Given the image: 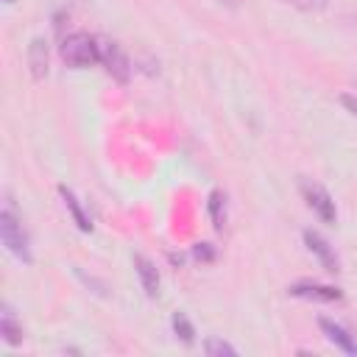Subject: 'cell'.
Segmentation results:
<instances>
[{
	"instance_id": "6da1fadb",
	"label": "cell",
	"mask_w": 357,
	"mask_h": 357,
	"mask_svg": "<svg viewBox=\"0 0 357 357\" xmlns=\"http://www.w3.org/2000/svg\"><path fill=\"white\" fill-rule=\"evenodd\" d=\"M59 53H61L64 64H67V67H75V70L89 67V64H95V61H100L98 39H95V36H89V33H81V31L67 33V36L61 39Z\"/></svg>"
},
{
	"instance_id": "7a4b0ae2",
	"label": "cell",
	"mask_w": 357,
	"mask_h": 357,
	"mask_svg": "<svg viewBox=\"0 0 357 357\" xmlns=\"http://www.w3.org/2000/svg\"><path fill=\"white\" fill-rule=\"evenodd\" d=\"M0 237H3V245L25 265L33 262V254H31V240H28V231L22 229L20 218L11 212V206H6L0 212Z\"/></svg>"
},
{
	"instance_id": "3957f363",
	"label": "cell",
	"mask_w": 357,
	"mask_h": 357,
	"mask_svg": "<svg viewBox=\"0 0 357 357\" xmlns=\"http://www.w3.org/2000/svg\"><path fill=\"white\" fill-rule=\"evenodd\" d=\"M98 47H100V64L106 67V73L117 84H128V78H131V61L123 53V47L117 42H109V39H98Z\"/></svg>"
},
{
	"instance_id": "277c9868",
	"label": "cell",
	"mask_w": 357,
	"mask_h": 357,
	"mask_svg": "<svg viewBox=\"0 0 357 357\" xmlns=\"http://www.w3.org/2000/svg\"><path fill=\"white\" fill-rule=\"evenodd\" d=\"M301 195H304L307 206H310V209H312L324 223H335V220H337L335 201H332V195L326 192V187H324V184L304 178V181H301Z\"/></svg>"
},
{
	"instance_id": "5b68a950",
	"label": "cell",
	"mask_w": 357,
	"mask_h": 357,
	"mask_svg": "<svg viewBox=\"0 0 357 357\" xmlns=\"http://www.w3.org/2000/svg\"><path fill=\"white\" fill-rule=\"evenodd\" d=\"M304 243H307V248L318 257V262L324 265V271H329V273H337V271H340V259H337V254H335V248L329 245L326 237H321V234L312 231V229H304Z\"/></svg>"
},
{
	"instance_id": "8992f818",
	"label": "cell",
	"mask_w": 357,
	"mask_h": 357,
	"mask_svg": "<svg viewBox=\"0 0 357 357\" xmlns=\"http://www.w3.org/2000/svg\"><path fill=\"white\" fill-rule=\"evenodd\" d=\"M290 296H298V298H315V301H340L343 293L340 287H332V284H318V282H296L287 287Z\"/></svg>"
},
{
	"instance_id": "52a82bcc",
	"label": "cell",
	"mask_w": 357,
	"mask_h": 357,
	"mask_svg": "<svg viewBox=\"0 0 357 357\" xmlns=\"http://www.w3.org/2000/svg\"><path fill=\"white\" fill-rule=\"evenodd\" d=\"M318 326H321V332H324L340 351H346V354H357V337H354L346 326H340V324L332 321V318H318Z\"/></svg>"
},
{
	"instance_id": "ba28073f",
	"label": "cell",
	"mask_w": 357,
	"mask_h": 357,
	"mask_svg": "<svg viewBox=\"0 0 357 357\" xmlns=\"http://www.w3.org/2000/svg\"><path fill=\"white\" fill-rule=\"evenodd\" d=\"M134 271H137V276H139V282H142L145 296H148V298H156V296H159V284H162L156 265H153L145 254H134Z\"/></svg>"
},
{
	"instance_id": "9c48e42d",
	"label": "cell",
	"mask_w": 357,
	"mask_h": 357,
	"mask_svg": "<svg viewBox=\"0 0 357 357\" xmlns=\"http://www.w3.org/2000/svg\"><path fill=\"white\" fill-rule=\"evenodd\" d=\"M28 67H31L33 81H42L47 75V42L42 36L31 39L28 45Z\"/></svg>"
},
{
	"instance_id": "30bf717a",
	"label": "cell",
	"mask_w": 357,
	"mask_h": 357,
	"mask_svg": "<svg viewBox=\"0 0 357 357\" xmlns=\"http://www.w3.org/2000/svg\"><path fill=\"white\" fill-rule=\"evenodd\" d=\"M59 195H61V201H64V206L70 209V215H73V220H75V226L81 229V231H92V220L86 218V212L81 209V204H78V198H75V192L67 187V184H59Z\"/></svg>"
},
{
	"instance_id": "8fae6325",
	"label": "cell",
	"mask_w": 357,
	"mask_h": 357,
	"mask_svg": "<svg viewBox=\"0 0 357 357\" xmlns=\"http://www.w3.org/2000/svg\"><path fill=\"white\" fill-rule=\"evenodd\" d=\"M0 335H3V340H6L8 346L22 343V337H25V335H22V324H17L11 307H3V315H0Z\"/></svg>"
},
{
	"instance_id": "7c38bea8",
	"label": "cell",
	"mask_w": 357,
	"mask_h": 357,
	"mask_svg": "<svg viewBox=\"0 0 357 357\" xmlns=\"http://www.w3.org/2000/svg\"><path fill=\"white\" fill-rule=\"evenodd\" d=\"M209 218H212L215 229H223V223H226V195L220 190L209 192Z\"/></svg>"
},
{
	"instance_id": "4fadbf2b",
	"label": "cell",
	"mask_w": 357,
	"mask_h": 357,
	"mask_svg": "<svg viewBox=\"0 0 357 357\" xmlns=\"http://www.w3.org/2000/svg\"><path fill=\"white\" fill-rule=\"evenodd\" d=\"M204 351H206L209 357H234V354H237V349H234L231 343L220 340V337H206V340H204Z\"/></svg>"
},
{
	"instance_id": "5bb4252c",
	"label": "cell",
	"mask_w": 357,
	"mask_h": 357,
	"mask_svg": "<svg viewBox=\"0 0 357 357\" xmlns=\"http://www.w3.org/2000/svg\"><path fill=\"white\" fill-rule=\"evenodd\" d=\"M170 324H173V332H176V335L184 340V343H192V337H195V329H192V324H190V318H187L184 312H173Z\"/></svg>"
},
{
	"instance_id": "9a60e30c",
	"label": "cell",
	"mask_w": 357,
	"mask_h": 357,
	"mask_svg": "<svg viewBox=\"0 0 357 357\" xmlns=\"http://www.w3.org/2000/svg\"><path fill=\"white\" fill-rule=\"evenodd\" d=\"M192 254H195V259H201V262H212V259H215V248H212L209 243H198V245L192 248Z\"/></svg>"
},
{
	"instance_id": "2e32d148",
	"label": "cell",
	"mask_w": 357,
	"mask_h": 357,
	"mask_svg": "<svg viewBox=\"0 0 357 357\" xmlns=\"http://www.w3.org/2000/svg\"><path fill=\"white\" fill-rule=\"evenodd\" d=\"M284 3H290V6H296L301 11H318V8H324V0H284Z\"/></svg>"
},
{
	"instance_id": "e0dca14e",
	"label": "cell",
	"mask_w": 357,
	"mask_h": 357,
	"mask_svg": "<svg viewBox=\"0 0 357 357\" xmlns=\"http://www.w3.org/2000/svg\"><path fill=\"white\" fill-rule=\"evenodd\" d=\"M337 100H340V106H343L346 112H351V114L357 117V95H351V92H343Z\"/></svg>"
},
{
	"instance_id": "ac0fdd59",
	"label": "cell",
	"mask_w": 357,
	"mask_h": 357,
	"mask_svg": "<svg viewBox=\"0 0 357 357\" xmlns=\"http://www.w3.org/2000/svg\"><path fill=\"white\" fill-rule=\"evenodd\" d=\"M223 3H229V6H234V3H237V0H223Z\"/></svg>"
},
{
	"instance_id": "d6986e66",
	"label": "cell",
	"mask_w": 357,
	"mask_h": 357,
	"mask_svg": "<svg viewBox=\"0 0 357 357\" xmlns=\"http://www.w3.org/2000/svg\"><path fill=\"white\" fill-rule=\"evenodd\" d=\"M6 3H14V0H6Z\"/></svg>"
}]
</instances>
